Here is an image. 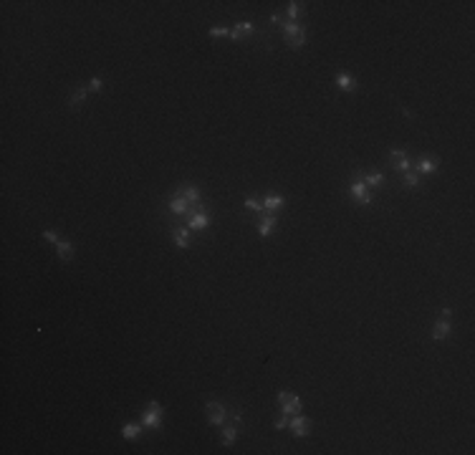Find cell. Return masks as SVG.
I'll use <instances>...</instances> for the list:
<instances>
[{"label":"cell","instance_id":"52a82bcc","mask_svg":"<svg viewBox=\"0 0 475 455\" xmlns=\"http://www.w3.org/2000/svg\"><path fill=\"white\" fill-rule=\"evenodd\" d=\"M177 195H182V198L187 200V205H200V187H195L190 182H182L177 187Z\"/></svg>","mask_w":475,"mask_h":455},{"label":"cell","instance_id":"d4e9b609","mask_svg":"<svg viewBox=\"0 0 475 455\" xmlns=\"http://www.w3.org/2000/svg\"><path fill=\"white\" fill-rule=\"evenodd\" d=\"M210 36H213V38H225V36H230V28H228V26H213V28H210Z\"/></svg>","mask_w":475,"mask_h":455},{"label":"cell","instance_id":"277c9868","mask_svg":"<svg viewBox=\"0 0 475 455\" xmlns=\"http://www.w3.org/2000/svg\"><path fill=\"white\" fill-rule=\"evenodd\" d=\"M276 402L281 405V410H283L286 415H296V412H301V397H296V395H291V392H278Z\"/></svg>","mask_w":475,"mask_h":455},{"label":"cell","instance_id":"d6986e66","mask_svg":"<svg viewBox=\"0 0 475 455\" xmlns=\"http://www.w3.org/2000/svg\"><path fill=\"white\" fill-rule=\"evenodd\" d=\"M86 94H89V89H86V86H79V89H76V91L69 96V109H79V106L84 104Z\"/></svg>","mask_w":475,"mask_h":455},{"label":"cell","instance_id":"f1b7e54d","mask_svg":"<svg viewBox=\"0 0 475 455\" xmlns=\"http://www.w3.org/2000/svg\"><path fill=\"white\" fill-rule=\"evenodd\" d=\"M273 427H276V430H286V427H288V420H286V417H281V420H276V422H273Z\"/></svg>","mask_w":475,"mask_h":455},{"label":"cell","instance_id":"2e32d148","mask_svg":"<svg viewBox=\"0 0 475 455\" xmlns=\"http://www.w3.org/2000/svg\"><path fill=\"white\" fill-rule=\"evenodd\" d=\"M172 243L177 248H187V243H190V228H175L172 230Z\"/></svg>","mask_w":475,"mask_h":455},{"label":"cell","instance_id":"7a4b0ae2","mask_svg":"<svg viewBox=\"0 0 475 455\" xmlns=\"http://www.w3.org/2000/svg\"><path fill=\"white\" fill-rule=\"evenodd\" d=\"M205 417H208V422H210L213 427H223V425H225V417H228L225 405L218 402V400H208V402H205Z\"/></svg>","mask_w":475,"mask_h":455},{"label":"cell","instance_id":"603a6c76","mask_svg":"<svg viewBox=\"0 0 475 455\" xmlns=\"http://www.w3.org/2000/svg\"><path fill=\"white\" fill-rule=\"evenodd\" d=\"M364 185H367V187H382V185H384V175H382V172H369V175L364 177Z\"/></svg>","mask_w":475,"mask_h":455},{"label":"cell","instance_id":"8fae6325","mask_svg":"<svg viewBox=\"0 0 475 455\" xmlns=\"http://www.w3.org/2000/svg\"><path fill=\"white\" fill-rule=\"evenodd\" d=\"M450 334V319H437L435 327H432V339L435 342H445Z\"/></svg>","mask_w":475,"mask_h":455},{"label":"cell","instance_id":"5b68a950","mask_svg":"<svg viewBox=\"0 0 475 455\" xmlns=\"http://www.w3.org/2000/svg\"><path fill=\"white\" fill-rule=\"evenodd\" d=\"M288 427H291L293 437H306V435H308V427H311V420L303 417L301 412H296V415L288 420Z\"/></svg>","mask_w":475,"mask_h":455},{"label":"cell","instance_id":"5bb4252c","mask_svg":"<svg viewBox=\"0 0 475 455\" xmlns=\"http://www.w3.org/2000/svg\"><path fill=\"white\" fill-rule=\"evenodd\" d=\"M167 208H170L172 215H185V213H187V200L182 198V195H172L170 203H167Z\"/></svg>","mask_w":475,"mask_h":455},{"label":"cell","instance_id":"4fadbf2b","mask_svg":"<svg viewBox=\"0 0 475 455\" xmlns=\"http://www.w3.org/2000/svg\"><path fill=\"white\" fill-rule=\"evenodd\" d=\"M56 253H58V258H61L63 263H69L71 258L76 255V248H74L69 240H58V243H56Z\"/></svg>","mask_w":475,"mask_h":455},{"label":"cell","instance_id":"7402d4cb","mask_svg":"<svg viewBox=\"0 0 475 455\" xmlns=\"http://www.w3.org/2000/svg\"><path fill=\"white\" fill-rule=\"evenodd\" d=\"M235 437H238V427H235V425L223 427V445H225V447H230V445L235 442Z\"/></svg>","mask_w":475,"mask_h":455},{"label":"cell","instance_id":"e0dca14e","mask_svg":"<svg viewBox=\"0 0 475 455\" xmlns=\"http://www.w3.org/2000/svg\"><path fill=\"white\" fill-rule=\"evenodd\" d=\"M281 208H283V198H281V195H268V198L263 200V210L265 213H276Z\"/></svg>","mask_w":475,"mask_h":455},{"label":"cell","instance_id":"83f0119b","mask_svg":"<svg viewBox=\"0 0 475 455\" xmlns=\"http://www.w3.org/2000/svg\"><path fill=\"white\" fill-rule=\"evenodd\" d=\"M43 238H46L48 243H53V245L61 240V238H58V233H53V230H43Z\"/></svg>","mask_w":475,"mask_h":455},{"label":"cell","instance_id":"6da1fadb","mask_svg":"<svg viewBox=\"0 0 475 455\" xmlns=\"http://www.w3.org/2000/svg\"><path fill=\"white\" fill-rule=\"evenodd\" d=\"M270 21L281 26V31H283V36H286V43H288V48L298 51V48L306 43V31H303V26H301V23H293V21L283 23V21H281V16H273Z\"/></svg>","mask_w":475,"mask_h":455},{"label":"cell","instance_id":"f546056e","mask_svg":"<svg viewBox=\"0 0 475 455\" xmlns=\"http://www.w3.org/2000/svg\"><path fill=\"white\" fill-rule=\"evenodd\" d=\"M440 316H442V319H450V316H452V309H450V306H442V309H440Z\"/></svg>","mask_w":475,"mask_h":455},{"label":"cell","instance_id":"9a60e30c","mask_svg":"<svg viewBox=\"0 0 475 455\" xmlns=\"http://www.w3.org/2000/svg\"><path fill=\"white\" fill-rule=\"evenodd\" d=\"M334 81H336V86L342 89V91H349V94H352V91H357V81H354L349 74H336V79H334Z\"/></svg>","mask_w":475,"mask_h":455},{"label":"cell","instance_id":"ba28073f","mask_svg":"<svg viewBox=\"0 0 475 455\" xmlns=\"http://www.w3.org/2000/svg\"><path fill=\"white\" fill-rule=\"evenodd\" d=\"M389 162H392V167H394V170H402V172L412 170L410 157H407V152H402V149H392V152H389Z\"/></svg>","mask_w":475,"mask_h":455},{"label":"cell","instance_id":"44dd1931","mask_svg":"<svg viewBox=\"0 0 475 455\" xmlns=\"http://www.w3.org/2000/svg\"><path fill=\"white\" fill-rule=\"evenodd\" d=\"M303 3H296V0H293V3H288V8H286V13H288V18L293 21V23H298V18L303 16Z\"/></svg>","mask_w":475,"mask_h":455},{"label":"cell","instance_id":"4316f807","mask_svg":"<svg viewBox=\"0 0 475 455\" xmlns=\"http://www.w3.org/2000/svg\"><path fill=\"white\" fill-rule=\"evenodd\" d=\"M101 89H104V81H101V79H96V76H94V79H91V81H89V91H96V94H99V91H101Z\"/></svg>","mask_w":475,"mask_h":455},{"label":"cell","instance_id":"9c48e42d","mask_svg":"<svg viewBox=\"0 0 475 455\" xmlns=\"http://www.w3.org/2000/svg\"><path fill=\"white\" fill-rule=\"evenodd\" d=\"M276 228V213H265L260 220H258V235L260 238H268Z\"/></svg>","mask_w":475,"mask_h":455},{"label":"cell","instance_id":"ffe728a7","mask_svg":"<svg viewBox=\"0 0 475 455\" xmlns=\"http://www.w3.org/2000/svg\"><path fill=\"white\" fill-rule=\"evenodd\" d=\"M121 435H124L126 440H137V437L142 435V427H139L137 422H126V425L121 427Z\"/></svg>","mask_w":475,"mask_h":455},{"label":"cell","instance_id":"3957f363","mask_svg":"<svg viewBox=\"0 0 475 455\" xmlns=\"http://www.w3.org/2000/svg\"><path fill=\"white\" fill-rule=\"evenodd\" d=\"M142 425H147V427H152V430H160V427H162V405H160L157 400L147 402V410H144V415H142Z\"/></svg>","mask_w":475,"mask_h":455},{"label":"cell","instance_id":"cb8c5ba5","mask_svg":"<svg viewBox=\"0 0 475 455\" xmlns=\"http://www.w3.org/2000/svg\"><path fill=\"white\" fill-rule=\"evenodd\" d=\"M404 185H407V187H417V185H420V175H417L415 170H407V172H404Z\"/></svg>","mask_w":475,"mask_h":455},{"label":"cell","instance_id":"ac0fdd59","mask_svg":"<svg viewBox=\"0 0 475 455\" xmlns=\"http://www.w3.org/2000/svg\"><path fill=\"white\" fill-rule=\"evenodd\" d=\"M415 172H417V175H432V172H437V162L430 160V157H422V160L417 162Z\"/></svg>","mask_w":475,"mask_h":455},{"label":"cell","instance_id":"484cf974","mask_svg":"<svg viewBox=\"0 0 475 455\" xmlns=\"http://www.w3.org/2000/svg\"><path fill=\"white\" fill-rule=\"evenodd\" d=\"M245 210H250V213H263V203H258L255 198H248V200H245Z\"/></svg>","mask_w":475,"mask_h":455},{"label":"cell","instance_id":"8992f818","mask_svg":"<svg viewBox=\"0 0 475 455\" xmlns=\"http://www.w3.org/2000/svg\"><path fill=\"white\" fill-rule=\"evenodd\" d=\"M349 190H352V195H354V200H359L362 205H369V203H372V195H369V187L364 185V180H352Z\"/></svg>","mask_w":475,"mask_h":455},{"label":"cell","instance_id":"30bf717a","mask_svg":"<svg viewBox=\"0 0 475 455\" xmlns=\"http://www.w3.org/2000/svg\"><path fill=\"white\" fill-rule=\"evenodd\" d=\"M208 223H210V218L202 213V205H197V213H192L190 215V223H187V228L190 230H205L208 228Z\"/></svg>","mask_w":475,"mask_h":455},{"label":"cell","instance_id":"7c38bea8","mask_svg":"<svg viewBox=\"0 0 475 455\" xmlns=\"http://www.w3.org/2000/svg\"><path fill=\"white\" fill-rule=\"evenodd\" d=\"M253 31H255V23H250V21H243V23H238V26L230 31V38H233V41H243V38H248Z\"/></svg>","mask_w":475,"mask_h":455}]
</instances>
